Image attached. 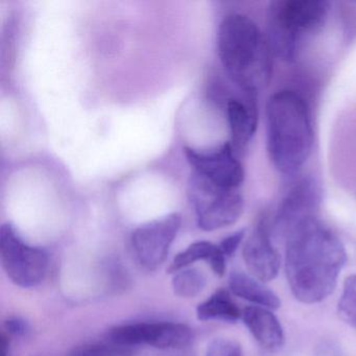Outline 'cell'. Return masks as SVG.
<instances>
[{
  "label": "cell",
  "mask_w": 356,
  "mask_h": 356,
  "mask_svg": "<svg viewBox=\"0 0 356 356\" xmlns=\"http://www.w3.org/2000/svg\"><path fill=\"white\" fill-rule=\"evenodd\" d=\"M285 243V270L296 299L307 304L326 299L347 260L339 237L314 218L291 231Z\"/></svg>",
  "instance_id": "cell-1"
},
{
  "label": "cell",
  "mask_w": 356,
  "mask_h": 356,
  "mask_svg": "<svg viewBox=\"0 0 356 356\" xmlns=\"http://www.w3.org/2000/svg\"><path fill=\"white\" fill-rule=\"evenodd\" d=\"M220 62L231 80L249 97L270 85L273 51L259 26L243 14H230L218 33Z\"/></svg>",
  "instance_id": "cell-2"
},
{
  "label": "cell",
  "mask_w": 356,
  "mask_h": 356,
  "mask_svg": "<svg viewBox=\"0 0 356 356\" xmlns=\"http://www.w3.org/2000/svg\"><path fill=\"white\" fill-rule=\"evenodd\" d=\"M266 147L274 168L281 174L299 172L312 155L314 127L305 99L291 90L268 99L266 108Z\"/></svg>",
  "instance_id": "cell-3"
},
{
  "label": "cell",
  "mask_w": 356,
  "mask_h": 356,
  "mask_svg": "<svg viewBox=\"0 0 356 356\" xmlns=\"http://www.w3.org/2000/svg\"><path fill=\"white\" fill-rule=\"evenodd\" d=\"M324 0H277L268 10V44L286 62L297 60L306 42L318 34L328 18Z\"/></svg>",
  "instance_id": "cell-4"
},
{
  "label": "cell",
  "mask_w": 356,
  "mask_h": 356,
  "mask_svg": "<svg viewBox=\"0 0 356 356\" xmlns=\"http://www.w3.org/2000/svg\"><path fill=\"white\" fill-rule=\"evenodd\" d=\"M197 224L204 231H214L234 224L243 212L245 201L238 191H229L193 172L187 186Z\"/></svg>",
  "instance_id": "cell-5"
},
{
  "label": "cell",
  "mask_w": 356,
  "mask_h": 356,
  "mask_svg": "<svg viewBox=\"0 0 356 356\" xmlns=\"http://www.w3.org/2000/svg\"><path fill=\"white\" fill-rule=\"evenodd\" d=\"M0 257L8 276L18 286H36L49 268L47 254L24 243L11 224L0 229Z\"/></svg>",
  "instance_id": "cell-6"
},
{
  "label": "cell",
  "mask_w": 356,
  "mask_h": 356,
  "mask_svg": "<svg viewBox=\"0 0 356 356\" xmlns=\"http://www.w3.org/2000/svg\"><path fill=\"white\" fill-rule=\"evenodd\" d=\"M108 337L110 343L122 347L149 345L159 349H182L191 343L193 333L181 323H136L114 327Z\"/></svg>",
  "instance_id": "cell-7"
},
{
  "label": "cell",
  "mask_w": 356,
  "mask_h": 356,
  "mask_svg": "<svg viewBox=\"0 0 356 356\" xmlns=\"http://www.w3.org/2000/svg\"><path fill=\"white\" fill-rule=\"evenodd\" d=\"M321 203L318 183L312 178L299 181L279 205L273 222L272 232L276 241H284L291 231L310 218H316Z\"/></svg>",
  "instance_id": "cell-8"
},
{
  "label": "cell",
  "mask_w": 356,
  "mask_h": 356,
  "mask_svg": "<svg viewBox=\"0 0 356 356\" xmlns=\"http://www.w3.org/2000/svg\"><path fill=\"white\" fill-rule=\"evenodd\" d=\"M184 154L193 172L218 186L229 191H238L243 184L245 170L230 143L211 151H197L186 147Z\"/></svg>",
  "instance_id": "cell-9"
},
{
  "label": "cell",
  "mask_w": 356,
  "mask_h": 356,
  "mask_svg": "<svg viewBox=\"0 0 356 356\" xmlns=\"http://www.w3.org/2000/svg\"><path fill=\"white\" fill-rule=\"evenodd\" d=\"M181 224L180 214L172 213L141 225L133 232V249L145 268L156 270L163 264Z\"/></svg>",
  "instance_id": "cell-10"
},
{
  "label": "cell",
  "mask_w": 356,
  "mask_h": 356,
  "mask_svg": "<svg viewBox=\"0 0 356 356\" xmlns=\"http://www.w3.org/2000/svg\"><path fill=\"white\" fill-rule=\"evenodd\" d=\"M266 222H260L243 245V256L252 276L261 282L276 278L280 268V256L273 245Z\"/></svg>",
  "instance_id": "cell-11"
},
{
  "label": "cell",
  "mask_w": 356,
  "mask_h": 356,
  "mask_svg": "<svg viewBox=\"0 0 356 356\" xmlns=\"http://www.w3.org/2000/svg\"><path fill=\"white\" fill-rule=\"evenodd\" d=\"M243 323L256 341L270 352H278L284 346L285 337L278 318L268 308L248 306L241 314Z\"/></svg>",
  "instance_id": "cell-12"
},
{
  "label": "cell",
  "mask_w": 356,
  "mask_h": 356,
  "mask_svg": "<svg viewBox=\"0 0 356 356\" xmlns=\"http://www.w3.org/2000/svg\"><path fill=\"white\" fill-rule=\"evenodd\" d=\"M227 115L231 132V145L236 154L243 151L257 130V110L250 101L229 99Z\"/></svg>",
  "instance_id": "cell-13"
},
{
  "label": "cell",
  "mask_w": 356,
  "mask_h": 356,
  "mask_svg": "<svg viewBox=\"0 0 356 356\" xmlns=\"http://www.w3.org/2000/svg\"><path fill=\"white\" fill-rule=\"evenodd\" d=\"M199 260H205L218 276H224L226 272V255L222 253L220 245L209 241H197L185 251L179 253L168 268V272L175 274Z\"/></svg>",
  "instance_id": "cell-14"
},
{
  "label": "cell",
  "mask_w": 356,
  "mask_h": 356,
  "mask_svg": "<svg viewBox=\"0 0 356 356\" xmlns=\"http://www.w3.org/2000/svg\"><path fill=\"white\" fill-rule=\"evenodd\" d=\"M231 291L237 297L247 300L256 306L278 309L281 305L280 299L274 291L262 284L261 281L243 272H233L229 278Z\"/></svg>",
  "instance_id": "cell-15"
},
{
  "label": "cell",
  "mask_w": 356,
  "mask_h": 356,
  "mask_svg": "<svg viewBox=\"0 0 356 356\" xmlns=\"http://www.w3.org/2000/svg\"><path fill=\"white\" fill-rule=\"evenodd\" d=\"M243 312L237 307L226 289H218L209 299L197 306V316L200 321H225L235 323Z\"/></svg>",
  "instance_id": "cell-16"
},
{
  "label": "cell",
  "mask_w": 356,
  "mask_h": 356,
  "mask_svg": "<svg viewBox=\"0 0 356 356\" xmlns=\"http://www.w3.org/2000/svg\"><path fill=\"white\" fill-rule=\"evenodd\" d=\"M206 278L197 268H183L175 273L172 289L175 293L183 298H193L203 291Z\"/></svg>",
  "instance_id": "cell-17"
},
{
  "label": "cell",
  "mask_w": 356,
  "mask_h": 356,
  "mask_svg": "<svg viewBox=\"0 0 356 356\" xmlns=\"http://www.w3.org/2000/svg\"><path fill=\"white\" fill-rule=\"evenodd\" d=\"M337 310L341 320L356 329V274L348 277L343 282Z\"/></svg>",
  "instance_id": "cell-18"
},
{
  "label": "cell",
  "mask_w": 356,
  "mask_h": 356,
  "mask_svg": "<svg viewBox=\"0 0 356 356\" xmlns=\"http://www.w3.org/2000/svg\"><path fill=\"white\" fill-rule=\"evenodd\" d=\"M70 356H129V352L115 343H89L76 348Z\"/></svg>",
  "instance_id": "cell-19"
},
{
  "label": "cell",
  "mask_w": 356,
  "mask_h": 356,
  "mask_svg": "<svg viewBox=\"0 0 356 356\" xmlns=\"http://www.w3.org/2000/svg\"><path fill=\"white\" fill-rule=\"evenodd\" d=\"M206 356H243L241 346L228 339H216L208 347Z\"/></svg>",
  "instance_id": "cell-20"
},
{
  "label": "cell",
  "mask_w": 356,
  "mask_h": 356,
  "mask_svg": "<svg viewBox=\"0 0 356 356\" xmlns=\"http://www.w3.org/2000/svg\"><path fill=\"white\" fill-rule=\"evenodd\" d=\"M245 230L237 231V232L231 234L230 236L226 237V238L218 245L222 253L226 255V257H230V256H232L233 254L236 252L237 248L241 245L243 237H245Z\"/></svg>",
  "instance_id": "cell-21"
},
{
  "label": "cell",
  "mask_w": 356,
  "mask_h": 356,
  "mask_svg": "<svg viewBox=\"0 0 356 356\" xmlns=\"http://www.w3.org/2000/svg\"><path fill=\"white\" fill-rule=\"evenodd\" d=\"M6 328L14 335H22L28 331V325L18 318H10L6 322Z\"/></svg>",
  "instance_id": "cell-22"
}]
</instances>
